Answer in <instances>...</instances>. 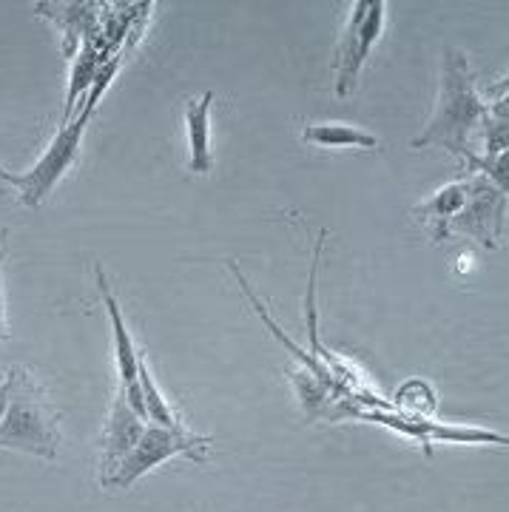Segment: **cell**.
I'll return each mask as SVG.
<instances>
[{"label": "cell", "instance_id": "1", "mask_svg": "<svg viewBox=\"0 0 509 512\" xmlns=\"http://www.w3.org/2000/svg\"><path fill=\"white\" fill-rule=\"evenodd\" d=\"M490 111V103L475 89L473 69L464 52L453 46L444 49V66H441V94L433 120L424 126L410 148L444 146L458 154L464 163L473 157V137L481 134L484 117Z\"/></svg>", "mask_w": 509, "mask_h": 512}, {"label": "cell", "instance_id": "2", "mask_svg": "<svg viewBox=\"0 0 509 512\" xmlns=\"http://www.w3.org/2000/svg\"><path fill=\"white\" fill-rule=\"evenodd\" d=\"M60 410L32 373L15 367L9 410L0 421V450L55 458L60 447Z\"/></svg>", "mask_w": 509, "mask_h": 512}, {"label": "cell", "instance_id": "3", "mask_svg": "<svg viewBox=\"0 0 509 512\" xmlns=\"http://www.w3.org/2000/svg\"><path fill=\"white\" fill-rule=\"evenodd\" d=\"M117 66H120V60H109L106 66H100V72H97V77H94V83H91V89L89 94H86V100H83V106L74 111L66 123H60L55 140H52L49 148H46V154L32 165V171H29V174H23V177H20L18 194L23 205L37 208L40 202L52 194V188L63 180V174L72 168L74 160H77V154H80V143H83V134H86V126H89L91 114L97 111V103L103 100V94H106V89H109V83L114 80Z\"/></svg>", "mask_w": 509, "mask_h": 512}, {"label": "cell", "instance_id": "4", "mask_svg": "<svg viewBox=\"0 0 509 512\" xmlns=\"http://www.w3.org/2000/svg\"><path fill=\"white\" fill-rule=\"evenodd\" d=\"M208 444H211L208 436H197L188 430H168L160 424H146L137 447L128 453L126 461L120 464V470L109 481V490H128L137 478H143L154 467H160L163 461L174 456H185L194 464H205Z\"/></svg>", "mask_w": 509, "mask_h": 512}, {"label": "cell", "instance_id": "5", "mask_svg": "<svg viewBox=\"0 0 509 512\" xmlns=\"http://www.w3.org/2000/svg\"><path fill=\"white\" fill-rule=\"evenodd\" d=\"M384 18H387V3L382 0H356L350 6V18L336 49V94L347 97L356 92L359 77H362L364 63L379 43L384 32Z\"/></svg>", "mask_w": 509, "mask_h": 512}, {"label": "cell", "instance_id": "6", "mask_svg": "<svg viewBox=\"0 0 509 512\" xmlns=\"http://www.w3.org/2000/svg\"><path fill=\"white\" fill-rule=\"evenodd\" d=\"M504 214H507V191L495 188L481 174H470L467 202L450 220L447 234H467L478 239L484 248H498L504 237Z\"/></svg>", "mask_w": 509, "mask_h": 512}, {"label": "cell", "instance_id": "7", "mask_svg": "<svg viewBox=\"0 0 509 512\" xmlns=\"http://www.w3.org/2000/svg\"><path fill=\"white\" fill-rule=\"evenodd\" d=\"M94 282H97V291H100V299L106 305V313H109L111 333H114V353H117V370H120V390L126 396L128 407L146 421V404H143V393H140V376H137V367H140V353H137V345L131 339V333L126 328V319H123V311H120V302L117 296L111 293L109 279H106V271L103 265L97 262L94 265Z\"/></svg>", "mask_w": 509, "mask_h": 512}, {"label": "cell", "instance_id": "8", "mask_svg": "<svg viewBox=\"0 0 509 512\" xmlns=\"http://www.w3.org/2000/svg\"><path fill=\"white\" fill-rule=\"evenodd\" d=\"M143 430H146V421L128 407L126 396L120 390V396L111 404V416L103 427V436H100V484L106 490H109V481L114 478V473L120 470V464L137 447Z\"/></svg>", "mask_w": 509, "mask_h": 512}, {"label": "cell", "instance_id": "9", "mask_svg": "<svg viewBox=\"0 0 509 512\" xmlns=\"http://www.w3.org/2000/svg\"><path fill=\"white\" fill-rule=\"evenodd\" d=\"M467 191H470V177L458 180V183H447L444 188H438L430 200L419 202L413 208V217L424 222V228H427V234H430L433 242H444V239L450 237L447 225L461 211V205L467 202Z\"/></svg>", "mask_w": 509, "mask_h": 512}, {"label": "cell", "instance_id": "10", "mask_svg": "<svg viewBox=\"0 0 509 512\" xmlns=\"http://www.w3.org/2000/svg\"><path fill=\"white\" fill-rule=\"evenodd\" d=\"M217 94L205 92L185 106V123H188V148H191V163L188 168L194 174H208L214 168L211 157V106Z\"/></svg>", "mask_w": 509, "mask_h": 512}, {"label": "cell", "instance_id": "11", "mask_svg": "<svg viewBox=\"0 0 509 512\" xmlns=\"http://www.w3.org/2000/svg\"><path fill=\"white\" fill-rule=\"evenodd\" d=\"M302 140L308 146L319 148H370L379 151V137L350 126V123H308L302 131Z\"/></svg>", "mask_w": 509, "mask_h": 512}, {"label": "cell", "instance_id": "12", "mask_svg": "<svg viewBox=\"0 0 509 512\" xmlns=\"http://www.w3.org/2000/svg\"><path fill=\"white\" fill-rule=\"evenodd\" d=\"M137 376H140V393H143V404H146V421L160 424V427H168V430H185L182 421L177 419V413H174V410L168 407V402H165L163 390L154 382V376H151V370H148V362L143 353H140Z\"/></svg>", "mask_w": 509, "mask_h": 512}, {"label": "cell", "instance_id": "13", "mask_svg": "<svg viewBox=\"0 0 509 512\" xmlns=\"http://www.w3.org/2000/svg\"><path fill=\"white\" fill-rule=\"evenodd\" d=\"M296 387L302 393V404H305L308 416H319L325 410V404L330 402V387L319 382L313 373H296Z\"/></svg>", "mask_w": 509, "mask_h": 512}, {"label": "cell", "instance_id": "14", "mask_svg": "<svg viewBox=\"0 0 509 512\" xmlns=\"http://www.w3.org/2000/svg\"><path fill=\"white\" fill-rule=\"evenodd\" d=\"M18 183V174H12L9 168L0 165V202H9L12 200V194H18Z\"/></svg>", "mask_w": 509, "mask_h": 512}, {"label": "cell", "instance_id": "15", "mask_svg": "<svg viewBox=\"0 0 509 512\" xmlns=\"http://www.w3.org/2000/svg\"><path fill=\"white\" fill-rule=\"evenodd\" d=\"M12 384H15V367L3 376V382H0V421L6 416V410H9V399H12Z\"/></svg>", "mask_w": 509, "mask_h": 512}, {"label": "cell", "instance_id": "16", "mask_svg": "<svg viewBox=\"0 0 509 512\" xmlns=\"http://www.w3.org/2000/svg\"><path fill=\"white\" fill-rule=\"evenodd\" d=\"M9 339V330H6V308H3V265H0V342Z\"/></svg>", "mask_w": 509, "mask_h": 512}, {"label": "cell", "instance_id": "17", "mask_svg": "<svg viewBox=\"0 0 509 512\" xmlns=\"http://www.w3.org/2000/svg\"><path fill=\"white\" fill-rule=\"evenodd\" d=\"M3 242H6V231H0V265H3Z\"/></svg>", "mask_w": 509, "mask_h": 512}]
</instances>
